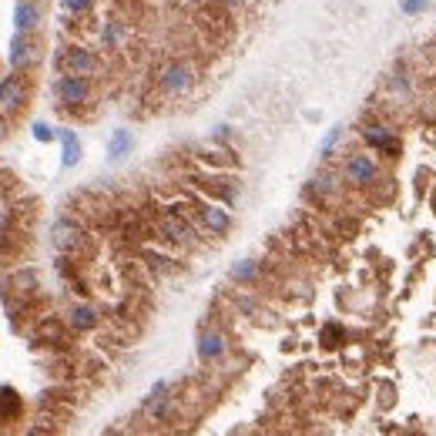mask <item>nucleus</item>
Here are the masks:
<instances>
[{
  "mask_svg": "<svg viewBox=\"0 0 436 436\" xmlns=\"http://www.w3.org/2000/svg\"><path fill=\"white\" fill-rule=\"evenodd\" d=\"M195 188L198 192H205V198H215V202H222V205H235L239 202V181L232 178V175H222V171H205V175H195Z\"/></svg>",
  "mask_w": 436,
  "mask_h": 436,
  "instance_id": "14",
  "label": "nucleus"
},
{
  "mask_svg": "<svg viewBox=\"0 0 436 436\" xmlns=\"http://www.w3.org/2000/svg\"><path fill=\"white\" fill-rule=\"evenodd\" d=\"M34 138L47 145V141H54V138H58V131H54L51 124H44V121H37V124H34Z\"/></svg>",
  "mask_w": 436,
  "mask_h": 436,
  "instance_id": "27",
  "label": "nucleus"
},
{
  "mask_svg": "<svg viewBox=\"0 0 436 436\" xmlns=\"http://www.w3.org/2000/svg\"><path fill=\"white\" fill-rule=\"evenodd\" d=\"M228 279H232L235 286L256 289L265 282V265H262L258 258H242V262H235V265L228 269Z\"/></svg>",
  "mask_w": 436,
  "mask_h": 436,
  "instance_id": "19",
  "label": "nucleus"
},
{
  "mask_svg": "<svg viewBox=\"0 0 436 436\" xmlns=\"http://www.w3.org/2000/svg\"><path fill=\"white\" fill-rule=\"evenodd\" d=\"M141 416H148L151 423H161V426H175L185 420V409H181V396L175 392V386L168 379H158L151 392L141 403Z\"/></svg>",
  "mask_w": 436,
  "mask_h": 436,
  "instance_id": "5",
  "label": "nucleus"
},
{
  "mask_svg": "<svg viewBox=\"0 0 436 436\" xmlns=\"http://www.w3.org/2000/svg\"><path fill=\"white\" fill-rule=\"evenodd\" d=\"M54 101H58L60 114L81 118V114H88L91 107L98 105V88H94L91 77L58 71V77H54Z\"/></svg>",
  "mask_w": 436,
  "mask_h": 436,
  "instance_id": "2",
  "label": "nucleus"
},
{
  "mask_svg": "<svg viewBox=\"0 0 436 436\" xmlns=\"http://www.w3.org/2000/svg\"><path fill=\"white\" fill-rule=\"evenodd\" d=\"M20 420V392L14 386H0V426Z\"/></svg>",
  "mask_w": 436,
  "mask_h": 436,
  "instance_id": "21",
  "label": "nucleus"
},
{
  "mask_svg": "<svg viewBox=\"0 0 436 436\" xmlns=\"http://www.w3.org/2000/svg\"><path fill=\"white\" fill-rule=\"evenodd\" d=\"M359 138H362V148H369L373 154H383V158H399L403 151V138L396 131V124H390L386 118H366L359 121Z\"/></svg>",
  "mask_w": 436,
  "mask_h": 436,
  "instance_id": "6",
  "label": "nucleus"
},
{
  "mask_svg": "<svg viewBox=\"0 0 436 436\" xmlns=\"http://www.w3.org/2000/svg\"><path fill=\"white\" fill-rule=\"evenodd\" d=\"M339 339H346V332H343V326H336V322H329V326L322 329V346H326V349L343 346Z\"/></svg>",
  "mask_w": 436,
  "mask_h": 436,
  "instance_id": "25",
  "label": "nucleus"
},
{
  "mask_svg": "<svg viewBox=\"0 0 436 436\" xmlns=\"http://www.w3.org/2000/svg\"><path fill=\"white\" fill-rule=\"evenodd\" d=\"M195 352H198V359L205 362V366H222V362L232 356V339H228V332L222 329V326L205 322V326L198 329Z\"/></svg>",
  "mask_w": 436,
  "mask_h": 436,
  "instance_id": "11",
  "label": "nucleus"
},
{
  "mask_svg": "<svg viewBox=\"0 0 436 436\" xmlns=\"http://www.w3.org/2000/svg\"><path fill=\"white\" fill-rule=\"evenodd\" d=\"M54 64L64 74H81V77H91V81H101L107 74V60L101 58V51H94L91 44H81V41L58 47Z\"/></svg>",
  "mask_w": 436,
  "mask_h": 436,
  "instance_id": "4",
  "label": "nucleus"
},
{
  "mask_svg": "<svg viewBox=\"0 0 436 436\" xmlns=\"http://www.w3.org/2000/svg\"><path fill=\"white\" fill-rule=\"evenodd\" d=\"M198 77H202V71L192 58H171L154 71V91L165 101H181L198 88Z\"/></svg>",
  "mask_w": 436,
  "mask_h": 436,
  "instance_id": "1",
  "label": "nucleus"
},
{
  "mask_svg": "<svg viewBox=\"0 0 436 436\" xmlns=\"http://www.w3.org/2000/svg\"><path fill=\"white\" fill-rule=\"evenodd\" d=\"M383 91H386V101H390L392 107H413L420 101V77H416V71L409 67L407 60H399L390 74H386Z\"/></svg>",
  "mask_w": 436,
  "mask_h": 436,
  "instance_id": "9",
  "label": "nucleus"
},
{
  "mask_svg": "<svg viewBox=\"0 0 436 436\" xmlns=\"http://www.w3.org/2000/svg\"><path fill=\"white\" fill-rule=\"evenodd\" d=\"M64 322H67V329L71 332L88 336V332H98L101 326H105V312H101L94 302H74V305H67Z\"/></svg>",
  "mask_w": 436,
  "mask_h": 436,
  "instance_id": "16",
  "label": "nucleus"
},
{
  "mask_svg": "<svg viewBox=\"0 0 436 436\" xmlns=\"http://www.w3.org/2000/svg\"><path fill=\"white\" fill-rule=\"evenodd\" d=\"M426 7H430V0H399V11H403L407 17L426 14Z\"/></svg>",
  "mask_w": 436,
  "mask_h": 436,
  "instance_id": "26",
  "label": "nucleus"
},
{
  "mask_svg": "<svg viewBox=\"0 0 436 436\" xmlns=\"http://www.w3.org/2000/svg\"><path fill=\"white\" fill-rule=\"evenodd\" d=\"M215 7H222V11H228V14H235V11H242L249 0H211Z\"/></svg>",
  "mask_w": 436,
  "mask_h": 436,
  "instance_id": "28",
  "label": "nucleus"
},
{
  "mask_svg": "<svg viewBox=\"0 0 436 436\" xmlns=\"http://www.w3.org/2000/svg\"><path fill=\"white\" fill-rule=\"evenodd\" d=\"M44 24V7L37 0H17L14 7V34H37Z\"/></svg>",
  "mask_w": 436,
  "mask_h": 436,
  "instance_id": "18",
  "label": "nucleus"
},
{
  "mask_svg": "<svg viewBox=\"0 0 436 436\" xmlns=\"http://www.w3.org/2000/svg\"><path fill=\"white\" fill-rule=\"evenodd\" d=\"M60 145H64V168H77V165H81V154H84V148H81V138H77V131H60Z\"/></svg>",
  "mask_w": 436,
  "mask_h": 436,
  "instance_id": "22",
  "label": "nucleus"
},
{
  "mask_svg": "<svg viewBox=\"0 0 436 436\" xmlns=\"http://www.w3.org/2000/svg\"><path fill=\"white\" fill-rule=\"evenodd\" d=\"M7 138H11V118L0 111V141H7Z\"/></svg>",
  "mask_w": 436,
  "mask_h": 436,
  "instance_id": "29",
  "label": "nucleus"
},
{
  "mask_svg": "<svg viewBox=\"0 0 436 436\" xmlns=\"http://www.w3.org/2000/svg\"><path fill=\"white\" fill-rule=\"evenodd\" d=\"M91 37H94L98 51L118 54V51H124L128 41H131V24H128L124 17H105V20H98V27L91 30Z\"/></svg>",
  "mask_w": 436,
  "mask_h": 436,
  "instance_id": "12",
  "label": "nucleus"
},
{
  "mask_svg": "<svg viewBox=\"0 0 436 436\" xmlns=\"http://www.w3.org/2000/svg\"><path fill=\"white\" fill-rule=\"evenodd\" d=\"M339 178H343L346 188L373 192L376 185H383V165H379V158L369 148H356V151H349V154H343Z\"/></svg>",
  "mask_w": 436,
  "mask_h": 436,
  "instance_id": "3",
  "label": "nucleus"
},
{
  "mask_svg": "<svg viewBox=\"0 0 436 436\" xmlns=\"http://www.w3.org/2000/svg\"><path fill=\"white\" fill-rule=\"evenodd\" d=\"M343 138H346V128H343V124L329 128L326 138H322V145H319V158H322V161H332L336 151H339V145H343Z\"/></svg>",
  "mask_w": 436,
  "mask_h": 436,
  "instance_id": "23",
  "label": "nucleus"
},
{
  "mask_svg": "<svg viewBox=\"0 0 436 436\" xmlns=\"http://www.w3.org/2000/svg\"><path fill=\"white\" fill-rule=\"evenodd\" d=\"M41 64V37L37 34H14V44H11V71L27 74Z\"/></svg>",
  "mask_w": 436,
  "mask_h": 436,
  "instance_id": "15",
  "label": "nucleus"
},
{
  "mask_svg": "<svg viewBox=\"0 0 436 436\" xmlns=\"http://www.w3.org/2000/svg\"><path fill=\"white\" fill-rule=\"evenodd\" d=\"M433 205H436V195H433Z\"/></svg>",
  "mask_w": 436,
  "mask_h": 436,
  "instance_id": "30",
  "label": "nucleus"
},
{
  "mask_svg": "<svg viewBox=\"0 0 436 436\" xmlns=\"http://www.w3.org/2000/svg\"><path fill=\"white\" fill-rule=\"evenodd\" d=\"M27 105H30V81H27V74L11 71L7 77H0V111L11 118V114H20Z\"/></svg>",
  "mask_w": 436,
  "mask_h": 436,
  "instance_id": "13",
  "label": "nucleus"
},
{
  "mask_svg": "<svg viewBox=\"0 0 436 436\" xmlns=\"http://www.w3.org/2000/svg\"><path fill=\"white\" fill-rule=\"evenodd\" d=\"M51 245L58 249V256L81 258L91 249V232L81 218H74V215H60L58 222L51 225Z\"/></svg>",
  "mask_w": 436,
  "mask_h": 436,
  "instance_id": "7",
  "label": "nucleus"
},
{
  "mask_svg": "<svg viewBox=\"0 0 436 436\" xmlns=\"http://www.w3.org/2000/svg\"><path fill=\"white\" fill-rule=\"evenodd\" d=\"M58 4H60V11L67 17H74V20H84L98 7V0H58Z\"/></svg>",
  "mask_w": 436,
  "mask_h": 436,
  "instance_id": "24",
  "label": "nucleus"
},
{
  "mask_svg": "<svg viewBox=\"0 0 436 436\" xmlns=\"http://www.w3.org/2000/svg\"><path fill=\"white\" fill-rule=\"evenodd\" d=\"M188 211H192L195 225L202 228V235H209V239H222V235H228L232 225H235L228 205L215 202V198H205V195L192 198V202H188Z\"/></svg>",
  "mask_w": 436,
  "mask_h": 436,
  "instance_id": "8",
  "label": "nucleus"
},
{
  "mask_svg": "<svg viewBox=\"0 0 436 436\" xmlns=\"http://www.w3.org/2000/svg\"><path fill=\"white\" fill-rule=\"evenodd\" d=\"M232 309L239 312V316H245V319H252V322H258V326H275V312H272L265 302L258 299L256 292H235L232 296Z\"/></svg>",
  "mask_w": 436,
  "mask_h": 436,
  "instance_id": "17",
  "label": "nucleus"
},
{
  "mask_svg": "<svg viewBox=\"0 0 436 436\" xmlns=\"http://www.w3.org/2000/svg\"><path fill=\"white\" fill-rule=\"evenodd\" d=\"M131 148H135V135H131L128 128H114V135L107 138V161H111V165L124 161V158L131 154Z\"/></svg>",
  "mask_w": 436,
  "mask_h": 436,
  "instance_id": "20",
  "label": "nucleus"
},
{
  "mask_svg": "<svg viewBox=\"0 0 436 436\" xmlns=\"http://www.w3.org/2000/svg\"><path fill=\"white\" fill-rule=\"evenodd\" d=\"M343 192H346V185H343V178H339V168H329V165H322L312 178L305 181V198L316 202L319 209L336 205V202L343 198Z\"/></svg>",
  "mask_w": 436,
  "mask_h": 436,
  "instance_id": "10",
  "label": "nucleus"
}]
</instances>
